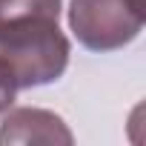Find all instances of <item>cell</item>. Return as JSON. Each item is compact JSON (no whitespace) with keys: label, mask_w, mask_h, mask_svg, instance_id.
<instances>
[{"label":"cell","mask_w":146,"mask_h":146,"mask_svg":"<svg viewBox=\"0 0 146 146\" xmlns=\"http://www.w3.org/2000/svg\"><path fill=\"white\" fill-rule=\"evenodd\" d=\"M0 57L20 89L54 83L69 66V40L49 15H23L0 23Z\"/></svg>","instance_id":"obj_1"},{"label":"cell","mask_w":146,"mask_h":146,"mask_svg":"<svg viewBox=\"0 0 146 146\" xmlns=\"http://www.w3.org/2000/svg\"><path fill=\"white\" fill-rule=\"evenodd\" d=\"M146 20V0H72L69 26L89 52L129 46Z\"/></svg>","instance_id":"obj_2"},{"label":"cell","mask_w":146,"mask_h":146,"mask_svg":"<svg viewBox=\"0 0 146 146\" xmlns=\"http://www.w3.org/2000/svg\"><path fill=\"white\" fill-rule=\"evenodd\" d=\"M72 132L63 123L60 115L46 112V109H12L3 123H0V146H9V143H63L69 146Z\"/></svg>","instance_id":"obj_3"},{"label":"cell","mask_w":146,"mask_h":146,"mask_svg":"<svg viewBox=\"0 0 146 146\" xmlns=\"http://www.w3.org/2000/svg\"><path fill=\"white\" fill-rule=\"evenodd\" d=\"M23 15H49L60 17V0H0V23Z\"/></svg>","instance_id":"obj_4"},{"label":"cell","mask_w":146,"mask_h":146,"mask_svg":"<svg viewBox=\"0 0 146 146\" xmlns=\"http://www.w3.org/2000/svg\"><path fill=\"white\" fill-rule=\"evenodd\" d=\"M17 78H15V72L12 66L0 57V115L9 112V106L15 103V95H17Z\"/></svg>","instance_id":"obj_5"}]
</instances>
